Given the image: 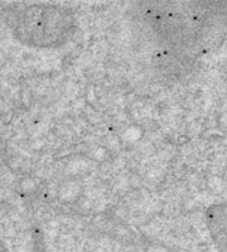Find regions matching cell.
Here are the masks:
<instances>
[{
	"mask_svg": "<svg viewBox=\"0 0 227 252\" xmlns=\"http://www.w3.org/2000/svg\"><path fill=\"white\" fill-rule=\"evenodd\" d=\"M206 220L213 238L224 240L226 235V207L224 204H213L206 211Z\"/></svg>",
	"mask_w": 227,
	"mask_h": 252,
	"instance_id": "cell-2",
	"label": "cell"
},
{
	"mask_svg": "<svg viewBox=\"0 0 227 252\" xmlns=\"http://www.w3.org/2000/svg\"><path fill=\"white\" fill-rule=\"evenodd\" d=\"M73 29V15L56 5H33L26 9L19 23L24 43L48 48L62 44Z\"/></svg>",
	"mask_w": 227,
	"mask_h": 252,
	"instance_id": "cell-1",
	"label": "cell"
}]
</instances>
